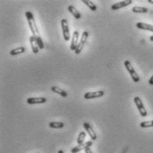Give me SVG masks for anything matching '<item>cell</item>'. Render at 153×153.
I'll return each instance as SVG.
<instances>
[{
  "mask_svg": "<svg viewBox=\"0 0 153 153\" xmlns=\"http://www.w3.org/2000/svg\"><path fill=\"white\" fill-rule=\"evenodd\" d=\"M134 102L135 103V105H136V107H137V109H138V111H139L140 115H141L142 117H147V115H148L147 111H146V109H145V107H144V105H143V101L141 100V98L138 97V96L134 97Z\"/></svg>",
  "mask_w": 153,
  "mask_h": 153,
  "instance_id": "obj_3",
  "label": "cell"
},
{
  "mask_svg": "<svg viewBox=\"0 0 153 153\" xmlns=\"http://www.w3.org/2000/svg\"><path fill=\"white\" fill-rule=\"evenodd\" d=\"M136 27L140 30H149L153 32V25L148 24V23H144V22H137L136 23Z\"/></svg>",
  "mask_w": 153,
  "mask_h": 153,
  "instance_id": "obj_13",
  "label": "cell"
},
{
  "mask_svg": "<svg viewBox=\"0 0 153 153\" xmlns=\"http://www.w3.org/2000/svg\"><path fill=\"white\" fill-rule=\"evenodd\" d=\"M133 3L132 0H124V1H120V2H117L114 4L111 5V9L112 10H118V9H121L123 7H126L129 4H131Z\"/></svg>",
  "mask_w": 153,
  "mask_h": 153,
  "instance_id": "obj_9",
  "label": "cell"
},
{
  "mask_svg": "<svg viewBox=\"0 0 153 153\" xmlns=\"http://www.w3.org/2000/svg\"><path fill=\"white\" fill-rule=\"evenodd\" d=\"M88 35H89L88 31H84V32L82 33L81 38H80V41H79V44H78L76 51H75V53H76V54H79V53L82 52V50H83V48H84V46H85V43H86V40H87V38H88Z\"/></svg>",
  "mask_w": 153,
  "mask_h": 153,
  "instance_id": "obj_5",
  "label": "cell"
},
{
  "mask_svg": "<svg viewBox=\"0 0 153 153\" xmlns=\"http://www.w3.org/2000/svg\"><path fill=\"white\" fill-rule=\"evenodd\" d=\"M92 144H93V143H92V142H86V143L78 144L77 146L74 147V148H72L71 152V153H77V152H81V151H85L86 148L91 147V146H92Z\"/></svg>",
  "mask_w": 153,
  "mask_h": 153,
  "instance_id": "obj_10",
  "label": "cell"
},
{
  "mask_svg": "<svg viewBox=\"0 0 153 153\" xmlns=\"http://www.w3.org/2000/svg\"><path fill=\"white\" fill-rule=\"evenodd\" d=\"M149 84H150V85H153V75L152 76V77L150 78V80H149Z\"/></svg>",
  "mask_w": 153,
  "mask_h": 153,
  "instance_id": "obj_24",
  "label": "cell"
},
{
  "mask_svg": "<svg viewBox=\"0 0 153 153\" xmlns=\"http://www.w3.org/2000/svg\"><path fill=\"white\" fill-rule=\"evenodd\" d=\"M124 65H125L126 71L129 72V74H130V76L132 77L133 81L135 82V83H138V82L140 81V76H139V75L136 73V71H135V70L134 69V67L132 66L131 62H130L128 60H126V61H125Z\"/></svg>",
  "mask_w": 153,
  "mask_h": 153,
  "instance_id": "obj_2",
  "label": "cell"
},
{
  "mask_svg": "<svg viewBox=\"0 0 153 153\" xmlns=\"http://www.w3.org/2000/svg\"><path fill=\"white\" fill-rule=\"evenodd\" d=\"M141 127L143 128H148V127H152L153 126V120L152 121H143L140 124Z\"/></svg>",
  "mask_w": 153,
  "mask_h": 153,
  "instance_id": "obj_21",
  "label": "cell"
},
{
  "mask_svg": "<svg viewBox=\"0 0 153 153\" xmlns=\"http://www.w3.org/2000/svg\"><path fill=\"white\" fill-rule=\"evenodd\" d=\"M37 41H38V47H39V49H44L45 45H44V42H43V40H42L41 37H38V38H37Z\"/></svg>",
  "mask_w": 153,
  "mask_h": 153,
  "instance_id": "obj_22",
  "label": "cell"
},
{
  "mask_svg": "<svg viewBox=\"0 0 153 153\" xmlns=\"http://www.w3.org/2000/svg\"><path fill=\"white\" fill-rule=\"evenodd\" d=\"M61 24H62V30L63 38L65 39V41H69L71 39V32H70V29H69L68 21L66 19H62L61 21Z\"/></svg>",
  "mask_w": 153,
  "mask_h": 153,
  "instance_id": "obj_4",
  "label": "cell"
},
{
  "mask_svg": "<svg viewBox=\"0 0 153 153\" xmlns=\"http://www.w3.org/2000/svg\"><path fill=\"white\" fill-rule=\"evenodd\" d=\"M150 40H151V41H153V36H151V37H150Z\"/></svg>",
  "mask_w": 153,
  "mask_h": 153,
  "instance_id": "obj_25",
  "label": "cell"
},
{
  "mask_svg": "<svg viewBox=\"0 0 153 153\" xmlns=\"http://www.w3.org/2000/svg\"><path fill=\"white\" fill-rule=\"evenodd\" d=\"M24 52H25V47H23V46H19V47H16V48L11 50V51H10V54L13 55V56H14V55L21 54V53H24Z\"/></svg>",
  "mask_w": 153,
  "mask_h": 153,
  "instance_id": "obj_16",
  "label": "cell"
},
{
  "mask_svg": "<svg viewBox=\"0 0 153 153\" xmlns=\"http://www.w3.org/2000/svg\"><path fill=\"white\" fill-rule=\"evenodd\" d=\"M85 4H86L89 8H90V10H92V11H96L97 10V6H96V4L94 3V2H92V1H89V0H83L82 1Z\"/></svg>",
  "mask_w": 153,
  "mask_h": 153,
  "instance_id": "obj_18",
  "label": "cell"
},
{
  "mask_svg": "<svg viewBox=\"0 0 153 153\" xmlns=\"http://www.w3.org/2000/svg\"><path fill=\"white\" fill-rule=\"evenodd\" d=\"M79 32L78 31H74L73 35H72V39H71V51H76V47L79 44Z\"/></svg>",
  "mask_w": 153,
  "mask_h": 153,
  "instance_id": "obj_8",
  "label": "cell"
},
{
  "mask_svg": "<svg viewBox=\"0 0 153 153\" xmlns=\"http://www.w3.org/2000/svg\"><path fill=\"white\" fill-rule=\"evenodd\" d=\"M85 132H81L79 133L78 134V137H77V144H83L84 143V141H85Z\"/></svg>",
  "mask_w": 153,
  "mask_h": 153,
  "instance_id": "obj_20",
  "label": "cell"
},
{
  "mask_svg": "<svg viewBox=\"0 0 153 153\" xmlns=\"http://www.w3.org/2000/svg\"><path fill=\"white\" fill-rule=\"evenodd\" d=\"M49 126H50L51 128L59 129V128L64 127V124H63L62 122H50V123H49Z\"/></svg>",
  "mask_w": 153,
  "mask_h": 153,
  "instance_id": "obj_19",
  "label": "cell"
},
{
  "mask_svg": "<svg viewBox=\"0 0 153 153\" xmlns=\"http://www.w3.org/2000/svg\"><path fill=\"white\" fill-rule=\"evenodd\" d=\"M68 10H69V12L76 18V19H80L81 18V14H80V13H79V11L78 10H76V8L73 6V5H69V7H68Z\"/></svg>",
  "mask_w": 153,
  "mask_h": 153,
  "instance_id": "obj_15",
  "label": "cell"
},
{
  "mask_svg": "<svg viewBox=\"0 0 153 153\" xmlns=\"http://www.w3.org/2000/svg\"><path fill=\"white\" fill-rule=\"evenodd\" d=\"M58 153H64V152H63V151H62V150H60V151L58 152Z\"/></svg>",
  "mask_w": 153,
  "mask_h": 153,
  "instance_id": "obj_27",
  "label": "cell"
},
{
  "mask_svg": "<svg viewBox=\"0 0 153 153\" xmlns=\"http://www.w3.org/2000/svg\"><path fill=\"white\" fill-rule=\"evenodd\" d=\"M46 98L45 97H31L27 100V102L29 104H43L46 102Z\"/></svg>",
  "mask_w": 153,
  "mask_h": 153,
  "instance_id": "obj_11",
  "label": "cell"
},
{
  "mask_svg": "<svg viewBox=\"0 0 153 153\" xmlns=\"http://www.w3.org/2000/svg\"><path fill=\"white\" fill-rule=\"evenodd\" d=\"M83 126H84V128H85V130L86 131V133L89 134L90 138H91L92 140L95 141V140L97 139V135H96V134H95L94 128L92 127V126H91L88 122H85V123L83 124Z\"/></svg>",
  "mask_w": 153,
  "mask_h": 153,
  "instance_id": "obj_6",
  "label": "cell"
},
{
  "mask_svg": "<svg viewBox=\"0 0 153 153\" xmlns=\"http://www.w3.org/2000/svg\"><path fill=\"white\" fill-rule=\"evenodd\" d=\"M30 45H31V49L32 52L34 53H38L39 51V47H38V41H37V38L34 37L33 35L30 37Z\"/></svg>",
  "mask_w": 153,
  "mask_h": 153,
  "instance_id": "obj_12",
  "label": "cell"
},
{
  "mask_svg": "<svg viewBox=\"0 0 153 153\" xmlns=\"http://www.w3.org/2000/svg\"><path fill=\"white\" fill-rule=\"evenodd\" d=\"M148 2L151 3V4H153V0H148Z\"/></svg>",
  "mask_w": 153,
  "mask_h": 153,
  "instance_id": "obj_26",
  "label": "cell"
},
{
  "mask_svg": "<svg viewBox=\"0 0 153 153\" xmlns=\"http://www.w3.org/2000/svg\"><path fill=\"white\" fill-rule=\"evenodd\" d=\"M104 95V91H95V92H88L84 94V98L88 100V99H95V98H100Z\"/></svg>",
  "mask_w": 153,
  "mask_h": 153,
  "instance_id": "obj_7",
  "label": "cell"
},
{
  "mask_svg": "<svg viewBox=\"0 0 153 153\" xmlns=\"http://www.w3.org/2000/svg\"><path fill=\"white\" fill-rule=\"evenodd\" d=\"M133 13H146L148 12V8L147 7H142V6H134L132 8Z\"/></svg>",
  "mask_w": 153,
  "mask_h": 153,
  "instance_id": "obj_17",
  "label": "cell"
},
{
  "mask_svg": "<svg viewBox=\"0 0 153 153\" xmlns=\"http://www.w3.org/2000/svg\"><path fill=\"white\" fill-rule=\"evenodd\" d=\"M85 153H93L91 151V147H88L85 150Z\"/></svg>",
  "mask_w": 153,
  "mask_h": 153,
  "instance_id": "obj_23",
  "label": "cell"
},
{
  "mask_svg": "<svg viewBox=\"0 0 153 153\" xmlns=\"http://www.w3.org/2000/svg\"><path fill=\"white\" fill-rule=\"evenodd\" d=\"M51 90H52L53 93H56V94H58L59 95H61V96H62V97H67V96H68L67 92H66L65 90H63V89L60 88V87H57V86H52V87H51Z\"/></svg>",
  "mask_w": 153,
  "mask_h": 153,
  "instance_id": "obj_14",
  "label": "cell"
},
{
  "mask_svg": "<svg viewBox=\"0 0 153 153\" xmlns=\"http://www.w3.org/2000/svg\"><path fill=\"white\" fill-rule=\"evenodd\" d=\"M25 15H26V18H27V21H28V23H29V27L32 32V35L36 38L40 37V34H39V31H38V28L37 26V23H36V21H35V18L33 16V13L30 12V11H27L25 13Z\"/></svg>",
  "mask_w": 153,
  "mask_h": 153,
  "instance_id": "obj_1",
  "label": "cell"
}]
</instances>
